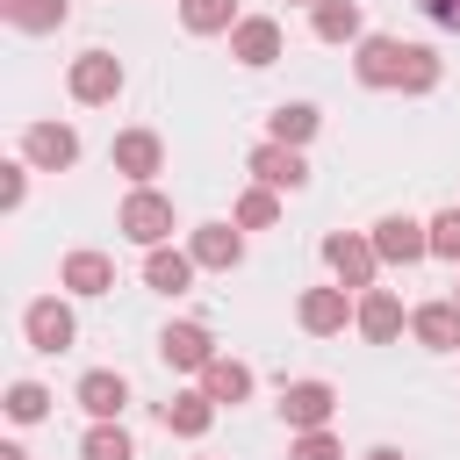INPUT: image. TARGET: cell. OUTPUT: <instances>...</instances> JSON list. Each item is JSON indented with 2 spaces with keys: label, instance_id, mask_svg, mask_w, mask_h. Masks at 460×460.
Instances as JSON below:
<instances>
[{
  "label": "cell",
  "instance_id": "obj_1",
  "mask_svg": "<svg viewBox=\"0 0 460 460\" xmlns=\"http://www.w3.org/2000/svg\"><path fill=\"white\" fill-rule=\"evenodd\" d=\"M115 230H122L129 244H144V252H151V244H165V237H172V201H165L158 187H129V194H122V208H115Z\"/></svg>",
  "mask_w": 460,
  "mask_h": 460
},
{
  "label": "cell",
  "instance_id": "obj_2",
  "mask_svg": "<svg viewBox=\"0 0 460 460\" xmlns=\"http://www.w3.org/2000/svg\"><path fill=\"white\" fill-rule=\"evenodd\" d=\"M323 266H331V280H338V288L367 295V288H374V273H381V252H374V237L338 230V237H323Z\"/></svg>",
  "mask_w": 460,
  "mask_h": 460
},
{
  "label": "cell",
  "instance_id": "obj_3",
  "mask_svg": "<svg viewBox=\"0 0 460 460\" xmlns=\"http://www.w3.org/2000/svg\"><path fill=\"white\" fill-rule=\"evenodd\" d=\"M65 86H72L79 108H108V101L122 93V58H108V50H79L72 72H65Z\"/></svg>",
  "mask_w": 460,
  "mask_h": 460
},
{
  "label": "cell",
  "instance_id": "obj_4",
  "mask_svg": "<svg viewBox=\"0 0 460 460\" xmlns=\"http://www.w3.org/2000/svg\"><path fill=\"white\" fill-rule=\"evenodd\" d=\"M352 316H359L352 288H302V302H295V323H302L309 338H338Z\"/></svg>",
  "mask_w": 460,
  "mask_h": 460
},
{
  "label": "cell",
  "instance_id": "obj_5",
  "mask_svg": "<svg viewBox=\"0 0 460 460\" xmlns=\"http://www.w3.org/2000/svg\"><path fill=\"white\" fill-rule=\"evenodd\" d=\"M22 331H29V345H36V352H65V345L79 338V316H72V302H65V295H36V302L22 309Z\"/></svg>",
  "mask_w": 460,
  "mask_h": 460
},
{
  "label": "cell",
  "instance_id": "obj_6",
  "mask_svg": "<svg viewBox=\"0 0 460 460\" xmlns=\"http://www.w3.org/2000/svg\"><path fill=\"white\" fill-rule=\"evenodd\" d=\"M22 158L43 165V172H65V165H79V129L72 122H29L22 129Z\"/></svg>",
  "mask_w": 460,
  "mask_h": 460
},
{
  "label": "cell",
  "instance_id": "obj_7",
  "mask_svg": "<svg viewBox=\"0 0 460 460\" xmlns=\"http://www.w3.org/2000/svg\"><path fill=\"white\" fill-rule=\"evenodd\" d=\"M331 410H338V388H331V381H288V388H280V417H288V431H323Z\"/></svg>",
  "mask_w": 460,
  "mask_h": 460
},
{
  "label": "cell",
  "instance_id": "obj_8",
  "mask_svg": "<svg viewBox=\"0 0 460 460\" xmlns=\"http://www.w3.org/2000/svg\"><path fill=\"white\" fill-rule=\"evenodd\" d=\"M108 158H115V172H122L129 187H151V172L165 165V144H158V129H122V137L108 144Z\"/></svg>",
  "mask_w": 460,
  "mask_h": 460
},
{
  "label": "cell",
  "instance_id": "obj_9",
  "mask_svg": "<svg viewBox=\"0 0 460 460\" xmlns=\"http://www.w3.org/2000/svg\"><path fill=\"white\" fill-rule=\"evenodd\" d=\"M252 180L273 187V194H295V187H309V158H302L295 144H273V137H266V144L252 151Z\"/></svg>",
  "mask_w": 460,
  "mask_h": 460
},
{
  "label": "cell",
  "instance_id": "obj_10",
  "mask_svg": "<svg viewBox=\"0 0 460 460\" xmlns=\"http://www.w3.org/2000/svg\"><path fill=\"white\" fill-rule=\"evenodd\" d=\"M374 252H381V266H417V259H431V230L410 223V216H381L374 223Z\"/></svg>",
  "mask_w": 460,
  "mask_h": 460
},
{
  "label": "cell",
  "instance_id": "obj_11",
  "mask_svg": "<svg viewBox=\"0 0 460 460\" xmlns=\"http://www.w3.org/2000/svg\"><path fill=\"white\" fill-rule=\"evenodd\" d=\"M158 359H165L172 374H201V367L216 359L208 323H165V331H158Z\"/></svg>",
  "mask_w": 460,
  "mask_h": 460
},
{
  "label": "cell",
  "instance_id": "obj_12",
  "mask_svg": "<svg viewBox=\"0 0 460 460\" xmlns=\"http://www.w3.org/2000/svg\"><path fill=\"white\" fill-rule=\"evenodd\" d=\"M402 58H410L402 36H359L352 72H359V86H402Z\"/></svg>",
  "mask_w": 460,
  "mask_h": 460
},
{
  "label": "cell",
  "instance_id": "obj_13",
  "mask_svg": "<svg viewBox=\"0 0 460 460\" xmlns=\"http://www.w3.org/2000/svg\"><path fill=\"white\" fill-rule=\"evenodd\" d=\"M230 58L252 65V72H266V65L280 58V22H273V14H244V22L230 29Z\"/></svg>",
  "mask_w": 460,
  "mask_h": 460
},
{
  "label": "cell",
  "instance_id": "obj_14",
  "mask_svg": "<svg viewBox=\"0 0 460 460\" xmlns=\"http://www.w3.org/2000/svg\"><path fill=\"white\" fill-rule=\"evenodd\" d=\"M187 252H194L201 273H230V266L244 259V230H237V223H201V230L187 237Z\"/></svg>",
  "mask_w": 460,
  "mask_h": 460
},
{
  "label": "cell",
  "instance_id": "obj_15",
  "mask_svg": "<svg viewBox=\"0 0 460 460\" xmlns=\"http://www.w3.org/2000/svg\"><path fill=\"white\" fill-rule=\"evenodd\" d=\"M410 331H417L424 352H460V302L453 295L446 302H417L410 309Z\"/></svg>",
  "mask_w": 460,
  "mask_h": 460
},
{
  "label": "cell",
  "instance_id": "obj_16",
  "mask_svg": "<svg viewBox=\"0 0 460 460\" xmlns=\"http://www.w3.org/2000/svg\"><path fill=\"white\" fill-rule=\"evenodd\" d=\"M58 288H65V295H108V288H115V259L79 244V252H65V266H58Z\"/></svg>",
  "mask_w": 460,
  "mask_h": 460
},
{
  "label": "cell",
  "instance_id": "obj_17",
  "mask_svg": "<svg viewBox=\"0 0 460 460\" xmlns=\"http://www.w3.org/2000/svg\"><path fill=\"white\" fill-rule=\"evenodd\" d=\"M79 410H86L93 424L122 417V410H129V381H122L115 367H93V374H79Z\"/></svg>",
  "mask_w": 460,
  "mask_h": 460
},
{
  "label": "cell",
  "instance_id": "obj_18",
  "mask_svg": "<svg viewBox=\"0 0 460 460\" xmlns=\"http://www.w3.org/2000/svg\"><path fill=\"white\" fill-rule=\"evenodd\" d=\"M194 252H172V244H151L144 252V288H158V295H187L194 288Z\"/></svg>",
  "mask_w": 460,
  "mask_h": 460
},
{
  "label": "cell",
  "instance_id": "obj_19",
  "mask_svg": "<svg viewBox=\"0 0 460 460\" xmlns=\"http://www.w3.org/2000/svg\"><path fill=\"white\" fill-rule=\"evenodd\" d=\"M352 323H359V338L388 345V338H402V323H410V316H402V302H395L388 288H367V295H359V316H352Z\"/></svg>",
  "mask_w": 460,
  "mask_h": 460
},
{
  "label": "cell",
  "instance_id": "obj_20",
  "mask_svg": "<svg viewBox=\"0 0 460 460\" xmlns=\"http://www.w3.org/2000/svg\"><path fill=\"white\" fill-rule=\"evenodd\" d=\"M216 410H223V402H216L208 388H187V395H172L158 417H165V431H180V438H201V431L216 424Z\"/></svg>",
  "mask_w": 460,
  "mask_h": 460
},
{
  "label": "cell",
  "instance_id": "obj_21",
  "mask_svg": "<svg viewBox=\"0 0 460 460\" xmlns=\"http://www.w3.org/2000/svg\"><path fill=\"white\" fill-rule=\"evenodd\" d=\"M309 29H316V43H359V0H316Z\"/></svg>",
  "mask_w": 460,
  "mask_h": 460
},
{
  "label": "cell",
  "instance_id": "obj_22",
  "mask_svg": "<svg viewBox=\"0 0 460 460\" xmlns=\"http://www.w3.org/2000/svg\"><path fill=\"white\" fill-rule=\"evenodd\" d=\"M0 14H7L14 29H29V36H50V29H65L72 0H0Z\"/></svg>",
  "mask_w": 460,
  "mask_h": 460
},
{
  "label": "cell",
  "instance_id": "obj_23",
  "mask_svg": "<svg viewBox=\"0 0 460 460\" xmlns=\"http://www.w3.org/2000/svg\"><path fill=\"white\" fill-rule=\"evenodd\" d=\"M316 122H323V115H316L309 101H280V108H273V122H266V137H273V144H295V151H302V144L316 137Z\"/></svg>",
  "mask_w": 460,
  "mask_h": 460
},
{
  "label": "cell",
  "instance_id": "obj_24",
  "mask_svg": "<svg viewBox=\"0 0 460 460\" xmlns=\"http://www.w3.org/2000/svg\"><path fill=\"white\" fill-rule=\"evenodd\" d=\"M201 388H208L216 402H244V395H252V367H244V359H223V352H216V359L201 367Z\"/></svg>",
  "mask_w": 460,
  "mask_h": 460
},
{
  "label": "cell",
  "instance_id": "obj_25",
  "mask_svg": "<svg viewBox=\"0 0 460 460\" xmlns=\"http://www.w3.org/2000/svg\"><path fill=\"white\" fill-rule=\"evenodd\" d=\"M180 22H187L194 36H230L244 14H237V0H180Z\"/></svg>",
  "mask_w": 460,
  "mask_h": 460
},
{
  "label": "cell",
  "instance_id": "obj_26",
  "mask_svg": "<svg viewBox=\"0 0 460 460\" xmlns=\"http://www.w3.org/2000/svg\"><path fill=\"white\" fill-rule=\"evenodd\" d=\"M230 223H237V230H273V223H280V194L252 180V187L237 194V208H230Z\"/></svg>",
  "mask_w": 460,
  "mask_h": 460
},
{
  "label": "cell",
  "instance_id": "obj_27",
  "mask_svg": "<svg viewBox=\"0 0 460 460\" xmlns=\"http://www.w3.org/2000/svg\"><path fill=\"white\" fill-rule=\"evenodd\" d=\"M79 460H137V446H129V431L108 417V424H93V431L79 438Z\"/></svg>",
  "mask_w": 460,
  "mask_h": 460
},
{
  "label": "cell",
  "instance_id": "obj_28",
  "mask_svg": "<svg viewBox=\"0 0 460 460\" xmlns=\"http://www.w3.org/2000/svg\"><path fill=\"white\" fill-rule=\"evenodd\" d=\"M7 417H14V424H43V417H50V388H43V381H14V388H7Z\"/></svg>",
  "mask_w": 460,
  "mask_h": 460
},
{
  "label": "cell",
  "instance_id": "obj_29",
  "mask_svg": "<svg viewBox=\"0 0 460 460\" xmlns=\"http://www.w3.org/2000/svg\"><path fill=\"white\" fill-rule=\"evenodd\" d=\"M438 86V58L424 50V43H410V58H402V86L395 93H431Z\"/></svg>",
  "mask_w": 460,
  "mask_h": 460
},
{
  "label": "cell",
  "instance_id": "obj_30",
  "mask_svg": "<svg viewBox=\"0 0 460 460\" xmlns=\"http://www.w3.org/2000/svg\"><path fill=\"white\" fill-rule=\"evenodd\" d=\"M424 230H431V259H453L460 266V208H438Z\"/></svg>",
  "mask_w": 460,
  "mask_h": 460
},
{
  "label": "cell",
  "instance_id": "obj_31",
  "mask_svg": "<svg viewBox=\"0 0 460 460\" xmlns=\"http://www.w3.org/2000/svg\"><path fill=\"white\" fill-rule=\"evenodd\" d=\"M288 460H345V446H338V438H331V424H323V431H295Z\"/></svg>",
  "mask_w": 460,
  "mask_h": 460
},
{
  "label": "cell",
  "instance_id": "obj_32",
  "mask_svg": "<svg viewBox=\"0 0 460 460\" xmlns=\"http://www.w3.org/2000/svg\"><path fill=\"white\" fill-rule=\"evenodd\" d=\"M22 194H29V158L22 165H0V208H22Z\"/></svg>",
  "mask_w": 460,
  "mask_h": 460
},
{
  "label": "cell",
  "instance_id": "obj_33",
  "mask_svg": "<svg viewBox=\"0 0 460 460\" xmlns=\"http://www.w3.org/2000/svg\"><path fill=\"white\" fill-rule=\"evenodd\" d=\"M417 7H424L438 29H460V0H417Z\"/></svg>",
  "mask_w": 460,
  "mask_h": 460
},
{
  "label": "cell",
  "instance_id": "obj_34",
  "mask_svg": "<svg viewBox=\"0 0 460 460\" xmlns=\"http://www.w3.org/2000/svg\"><path fill=\"white\" fill-rule=\"evenodd\" d=\"M367 460H402V453H395V446H374V453H367Z\"/></svg>",
  "mask_w": 460,
  "mask_h": 460
},
{
  "label": "cell",
  "instance_id": "obj_35",
  "mask_svg": "<svg viewBox=\"0 0 460 460\" xmlns=\"http://www.w3.org/2000/svg\"><path fill=\"white\" fill-rule=\"evenodd\" d=\"M0 460H29V453H22V446H0Z\"/></svg>",
  "mask_w": 460,
  "mask_h": 460
},
{
  "label": "cell",
  "instance_id": "obj_36",
  "mask_svg": "<svg viewBox=\"0 0 460 460\" xmlns=\"http://www.w3.org/2000/svg\"><path fill=\"white\" fill-rule=\"evenodd\" d=\"M288 7H316V0H288Z\"/></svg>",
  "mask_w": 460,
  "mask_h": 460
},
{
  "label": "cell",
  "instance_id": "obj_37",
  "mask_svg": "<svg viewBox=\"0 0 460 460\" xmlns=\"http://www.w3.org/2000/svg\"><path fill=\"white\" fill-rule=\"evenodd\" d=\"M453 302H460V295H453Z\"/></svg>",
  "mask_w": 460,
  "mask_h": 460
}]
</instances>
